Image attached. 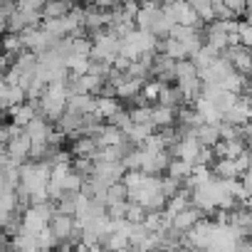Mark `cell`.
<instances>
[{"instance_id": "obj_9", "label": "cell", "mask_w": 252, "mask_h": 252, "mask_svg": "<svg viewBox=\"0 0 252 252\" xmlns=\"http://www.w3.org/2000/svg\"><path fill=\"white\" fill-rule=\"evenodd\" d=\"M198 220H200V210H198V208H186V210H181V213H176V215L171 218V227H176L178 232L186 235Z\"/></svg>"}, {"instance_id": "obj_1", "label": "cell", "mask_w": 252, "mask_h": 252, "mask_svg": "<svg viewBox=\"0 0 252 252\" xmlns=\"http://www.w3.org/2000/svg\"><path fill=\"white\" fill-rule=\"evenodd\" d=\"M37 101H40V109H42L45 119L57 121L64 114V106H67V84H50L40 94Z\"/></svg>"}, {"instance_id": "obj_25", "label": "cell", "mask_w": 252, "mask_h": 252, "mask_svg": "<svg viewBox=\"0 0 252 252\" xmlns=\"http://www.w3.org/2000/svg\"><path fill=\"white\" fill-rule=\"evenodd\" d=\"M5 87H8V84H5V77H3V74H0V96H3V92H5Z\"/></svg>"}, {"instance_id": "obj_22", "label": "cell", "mask_w": 252, "mask_h": 252, "mask_svg": "<svg viewBox=\"0 0 252 252\" xmlns=\"http://www.w3.org/2000/svg\"><path fill=\"white\" fill-rule=\"evenodd\" d=\"M146 215V210L136 203H126V213H124V220H129V222H141Z\"/></svg>"}, {"instance_id": "obj_15", "label": "cell", "mask_w": 252, "mask_h": 252, "mask_svg": "<svg viewBox=\"0 0 252 252\" xmlns=\"http://www.w3.org/2000/svg\"><path fill=\"white\" fill-rule=\"evenodd\" d=\"M10 116H13V124L23 129L28 121H32L37 116V106L35 104H18V106L10 109Z\"/></svg>"}, {"instance_id": "obj_12", "label": "cell", "mask_w": 252, "mask_h": 252, "mask_svg": "<svg viewBox=\"0 0 252 252\" xmlns=\"http://www.w3.org/2000/svg\"><path fill=\"white\" fill-rule=\"evenodd\" d=\"M151 134H154V126H151V124H131L129 129L124 131L126 141H129V144H136V146H141Z\"/></svg>"}, {"instance_id": "obj_5", "label": "cell", "mask_w": 252, "mask_h": 252, "mask_svg": "<svg viewBox=\"0 0 252 252\" xmlns=\"http://www.w3.org/2000/svg\"><path fill=\"white\" fill-rule=\"evenodd\" d=\"M247 119H250V101H247V96L242 94V96H237V101L222 114V121L230 124V126H245Z\"/></svg>"}, {"instance_id": "obj_13", "label": "cell", "mask_w": 252, "mask_h": 252, "mask_svg": "<svg viewBox=\"0 0 252 252\" xmlns=\"http://www.w3.org/2000/svg\"><path fill=\"white\" fill-rule=\"evenodd\" d=\"M215 154L220 156V158H237L242 151H247L245 149V141H240V139H230V141H218L215 146Z\"/></svg>"}, {"instance_id": "obj_23", "label": "cell", "mask_w": 252, "mask_h": 252, "mask_svg": "<svg viewBox=\"0 0 252 252\" xmlns=\"http://www.w3.org/2000/svg\"><path fill=\"white\" fill-rule=\"evenodd\" d=\"M163 82H144L141 92H144V99H158V92H161Z\"/></svg>"}, {"instance_id": "obj_17", "label": "cell", "mask_w": 252, "mask_h": 252, "mask_svg": "<svg viewBox=\"0 0 252 252\" xmlns=\"http://www.w3.org/2000/svg\"><path fill=\"white\" fill-rule=\"evenodd\" d=\"M215 178H240L242 173H240V168H237V163H235V158H220L218 161V166H215V173H213Z\"/></svg>"}, {"instance_id": "obj_4", "label": "cell", "mask_w": 252, "mask_h": 252, "mask_svg": "<svg viewBox=\"0 0 252 252\" xmlns=\"http://www.w3.org/2000/svg\"><path fill=\"white\" fill-rule=\"evenodd\" d=\"M47 227L52 230V235H55L60 242H62V240H72V237L79 235V227H77L74 218H72V215H62V213H52Z\"/></svg>"}, {"instance_id": "obj_21", "label": "cell", "mask_w": 252, "mask_h": 252, "mask_svg": "<svg viewBox=\"0 0 252 252\" xmlns=\"http://www.w3.org/2000/svg\"><path fill=\"white\" fill-rule=\"evenodd\" d=\"M131 124H151V106H136L129 111Z\"/></svg>"}, {"instance_id": "obj_26", "label": "cell", "mask_w": 252, "mask_h": 252, "mask_svg": "<svg viewBox=\"0 0 252 252\" xmlns=\"http://www.w3.org/2000/svg\"><path fill=\"white\" fill-rule=\"evenodd\" d=\"M149 252H163V250H149Z\"/></svg>"}, {"instance_id": "obj_2", "label": "cell", "mask_w": 252, "mask_h": 252, "mask_svg": "<svg viewBox=\"0 0 252 252\" xmlns=\"http://www.w3.org/2000/svg\"><path fill=\"white\" fill-rule=\"evenodd\" d=\"M52 208L50 203H42V205H30L25 213H23V220H20V232H28V235H37L40 230L47 227L50 218H52Z\"/></svg>"}, {"instance_id": "obj_24", "label": "cell", "mask_w": 252, "mask_h": 252, "mask_svg": "<svg viewBox=\"0 0 252 252\" xmlns=\"http://www.w3.org/2000/svg\"><path fill=\"white\" fill-rule=\"evenodd\" d=\"M222 5H225L230 13H235V10H240V8L245 5V0H222Z\"/></svg>"}, {"instance_id": "obj_16", "label": "cell", "mask_w": 252, "mask_h": 252, "mask_svg": "<svg viewBox=\"0 0 252 252\" xmlns=\"http://www.w3.org/2000/svg\"><path fill=\"white\" fill-rule=\"evenodd\" d=\"M96 151H99V146H96L94 136H82V139H77L74 146H72V154H74L77 158H94Z\"/></svg>"}, {"instance_id": "obj_8", "label": "cell", "mask_w": 252, "mask_h": 252, "mask_svg": "<svg viewBox=\"0 0 252 252\" xmlns=\"http://www.w3.org/2000/svg\"><path fill=\"white\" fill-rule=\"evenodd\" d=\"M64 111H72V114H94V96L92 94H67V106Z\"/></svg>"}, {"instance_id": "obj_7", "label": "cell", "mask_w": 252, "mask_h": 252, "mask_svg": "<svg viewBox=\"0 0 252 252\" xmlns=\"http://www.w3.org/2000/svg\"><path fill=\"white\" fill-rule=\"evenodd\" d=\"M94 141H96V146L101 149V146H121V144H129L126 141V136H124V131H119L116 126H101V129L94 134Z\"/></svg>"}, {"instance_id": "obj_3", "label": "cell", "mask_w": 252, "mask_h": 252, "mask_svg": "<svg viewBox=\"0 0 252 252\" xmlns=\"http://www.w3.org/2000/svg\"><path fill=\"white\" fill-rule=\"evenodd\" d=\"M89 55H92L96 62L111 64V62L119 57V37H116V35H99V37L94 40Z\"/></svg>"}, {"instance_id": "obj_14", "label": "cell", "mask_w": 252, "mask_h": 252, "mask_svg": "<svg viewBox=\"0 0 252 252\" xmlns=\"http://www.w3.org/2000/svg\"><path fill=\"white\" fill-rule=\"evenodd\" d=\"M158 104H161V106H171V109L178 111V106L186 104V99H183V94H181L178 87H166V84H163L161 92H158Z\"/></svg>"}, {"instance_id": "obj_20", "label": "cell", "mask_w": 252, "mask_h": 252, "mask_svg": "<svg viewBox=\"0 0 252 252\" xmlns=\"http://www.w3.org/2000/svg\"><path fill=\"white\" fill-rule=\"evenodd\" d=\"M69 3H64V0H52V3L45 8V15L47 18H64L67 13H69Z\"/></svg>"}, {"instance_id": "obj_6", "label": "cell", "mask_w": 252, "mask_h": 252, "mask_svg": "<svg viewBox=\"0 0 252 252\" xmlns=\"http://www.w3.org/2000/svg\"><path fill=\"white\" fill-rule=\"evenodd\" d=\"M190 136H193L203 149H213V146L220 141V129H218V124H198L195 129L190 131Z\"/></svg>"}, {"instance_id": "obj_10", "label": "cell", "mask_w": 252, "mask_h": 252, "mask_svg": "<svg viewBox=\"0 0 252 252\" xmlns=\"http://www.w3.org/2000/svg\"><path fill=\"white\" fill-rule=\"evenodd\" d=\"M195 114H198L200 124H220V121H222V114H220L208 99H203V96L195 99Z\"/></svg>"}, {"instance_id": "obj_19", "label": "cell", "mask_w": 252, "mask_h": 252, "mask_svg": "<svg viewBox=\"0 0 252 252\" xmlns=\"http://www.w3.org/2000/svg\"><path fill=\"white\" fill-rule=\"evenodd\" d=\"M35 240H37V247H40V252H50V250H55L57 247V237L52 235V230L50 227H45V230H40L37 235H35Z\"/></svg>"}, {"instance_id": "obj_11", "label": "cell", "mask_w": 252, "mask_h": 252, "mask_svg": "<svg viewBox=\"0 0 252 252\" xmlns=\"http://www.w3.org/2000/svg\"><path fill=\"white\" fill-rule=\"evenodd\" d=\"M176 121V109H171V106H151V126L156 129H168V126Z\"/></svg>"}, {"instance_id": "obj_18", "label": "cell", "mask_w": 252, "mask_h": 252, "mask_svg": "<svg viewBox=\"0 0 252 252\" xmlns=\"http://www.w3.org/2000/svg\"><path fill=\"white\" fill-rule=\"evenodd\" d=\"M193 168H195V166H190V163H186V161H178V158H176V161H171V163H168V168H166V171H168V178H173V181H178V183H181V181H188V176L193 173Z\"/></svg>"}]
</instances>
